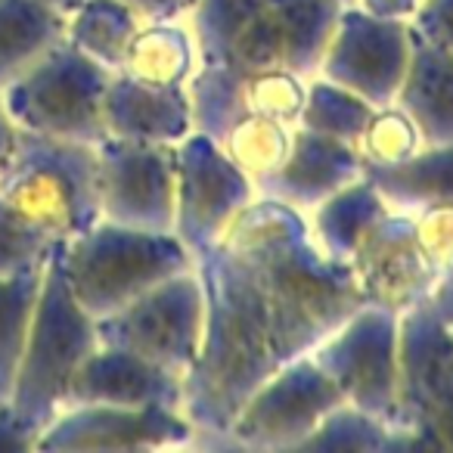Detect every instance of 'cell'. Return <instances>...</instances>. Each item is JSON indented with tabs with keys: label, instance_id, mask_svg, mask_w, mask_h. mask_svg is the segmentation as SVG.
<instances>
[{
	"label": "cell",
	"instance_id": "obj_1",
	"mask_svg": "<svg viewBox=\"0 0 453 453\" xmlns=\"http://www.w3.org/2000/svg\"><path fill=\"white\" fill-rule=\"evenodd\" d=\"M220 246L280 366L311 354L364 304L351 267L329 261L311 240L308 218L271 196L242 208Z\"/></svg>",
	"mask_w": 453,
	"mask_h": 453
},
{
	"label": "cell",
	"instance_id": "obj_2",
	"mask_svg": "<svg viewBox=\"0 0 453 453\" xmlns=\"http://www.w3.org/2000/svg\"><path fill=\"white\" fill-rule=\"evenodd\" d=\"M196 273L205 320L199 351L183 376L180 410L199 432V444H218L242 403L280 364L220 242L196 255Z\"/></svg>",
	"mask_w": 453,
	"mask_h": 453
},
{
	"label": "cell",
	"instance_id": "obj_3",
	"mask_svg": "<svg viewBox=\"0 0 453 453\" xmlns=\"http://www.w3.org/2000/svg\"><path fill=\"white\" fill-rule=\"evenodd\" d=\"M0 199L47 242H65L90 230L103 218L96 143H72L16 127L13 158L0 177Z\"/></svg>",
	"mask_w": 453,
	"mask_h": 453
},
{
	"label": "cell",
	"instance_id": "obj_4",
	"mask_svg": "<svg viewBox=\"0 0 453 453\" xmlns=\"http://www.w3.org/2000/svg\"><path fill=\"white\" fill-rule=\"evenodd\" d=\"M96 345V320L72 296L59 265V242H53L44 258L38 304L7 397L13 413L35 434L63 410L65 385Z\"/></svg>",
	"mask_w": 453,
	"mask_h": 453
},
{
	"label": "cell",
	"instance_id": "obj_5",
	"mask_svg": "<svg viewBox=\"0 0 453 453\" xmlns=\"http://www.w3.org/2000/svg\"><path fill=\"white\" fill-rule=\"evenodd\" d=\"M59 265L75 302L100 320L162 280L193 271L196 258L177 234H152L100 218L90 230L59 242Z\"/></svg>",
	"mask_w": 453,
	"mask_h": 453
},
{
	"label": "cell",
	"instance_id": "obj_6",
	"mask_svg": "<svg viewBox=\"0 0 453 453\" xmlns=\"http://www.w3.org/2000/svg\"><path fill=\"white\" fill-rule=\"evenodd\" d=\"M112 72L59 41L22 78L0 90V103L19 131L72 143H100L103 96Z\"/></svg>",
	"mask_w": 453,
	"mask_h": 453
},
{
	"label": "cell",
	"instance_id": "obj_7",
	"mask_svg": "<svg viewBox=\"0 0 453 453\" xmlns=\"http://www.w3.org/2000/svg\"><path fill=\"white\" fill-rule=\"evenodd\" d=\"M397 432L407 450H453V342L428 302L397 317Z\"/></svg>",
	"mask_w": 453,
	"mask_h": 453
},
{
	"label": "cell",
	"instance_id": "obj_8",
	"mask_svg": "<svg viewBox=\"0 0 453 453\" xmlns=\"http://www.w3.org/2000/svg\"><path fill=\"white\" fill-rule=\"evenodd\" d=\"M205 296L199 273L183 271L96 320L103 345H115L174 376H187L202 342Z\"/></svg>",
	"mask_w": 453,
	"mask_h": 453
},
{
	"label": "cell",
	"instance_id": "obj_9",
	"mask_svg": "<svg viewBox=\"0 0 453 453\" xmlns=\"http://www.w3.org/2000/svg\"><path fill=\"white\" fill-rule=\"evenodd\" d=\"M342 403V391L311 354L277 366L252 391L214 447L236 450H298L323 416Z\"/></svg>",
	"mask_w": 453,
	"mask_h": 453
},
{
	"label": "cell",
	"instance_id": "obj_10",
	"mask_svg": "<svg viewBox=\"0 0 453 453\" xmlns=\"http://www.w3.org/2000/svg\"><path fill=\"white\" fill-rule=\"evenodd\" d=\"M342 401L397 432V314L360 304L311 351Z\"/></svg>",
	"mask_w": 453,
	"mask_h": 453
},
{
	"label": "cell",
	"instance_id": "obj_11",
	"mask_svg": "<svg viewBox=\"0 0 453 453\" xmlns=\"http://www.w3.org/2000/svg\"><path fill=\"white\" fill-rule=\"evenodd\" d=\"M174 234L189 255L214 249L240 211L258 199V187L242 174L218 140L193 131L174 146Z\"/></svg>",
	"mask_w": 453,
	"mask_h": 453
},
{
	"label": "cell",
	"instance_id": "obj_12",
	"mask_svg": "<svg viewBox=\"0 0 453 453\" xmlns=\"http://www.w3.org/2000/svg\"><path fill=\"white\" fill-rule=\"evenodd\" d=\"M199 432L171 407H63L38 432L41 453H106V450H177L196 447Z\"/></svg>",
	"mask_w": 453,
	"mask_h": 453
},
{
	"label": "cell",
	"instance_id": "obj_13",
	"mask_svg": "<svg viewBox=\"0 0 453 453\" xmlns=\"http://www.w3.org/2000/svg\"><path fill=\"white\" fill-rule=\"evenodd\" d=\"M96 183L103 220L174 234V146L103 137L96 143Z\"/></svg>",
	"mask_w": 453,
	"mask_h": 453
},
{
	"label": "cell",
	"instance_id": "obj_14",
	"mask_svg": "<svg viewBox=\"0 0 453 453\" xmlns=\"http://www.w3.org/2000/svg\"><path fill=\"white\" fill-rule=\"evenodd\" d=\"M410 63V22L342 7L317 75L354 90L372 109L391 106Z\"/></svg>",
	"mask_w": 453,
	"mask_h": 453
},
{
	"label": "cell",
	"instance_id": "obj_15",
	"mask_svg": "<svg viewBox=\"0 0 453 453\" xmlns=\"http://www.w3.org/2000/svg\"><path fill=\"white\" fill-rule=\"evenodd\" d=\"M183 19L199 65H224L240 75L283 69L280 0H193Z\"/></svg>",
	"mask_w": 453,
	"mask_h": 453
},
{
	"label": "cell",
	"instance_id": "obj_16",
	"mask_svg": "<svg viewBox=\"0 0 453 453\" xmlns=\"http://www.w3.org/2000/svg\"><path fill=\"white\" fill-rule=\"evenodd\" d=\"M348 267L364 304L385 308L397 317L413 304L428 302L441 280L416 246L413 218L391 208L366 230Z\"/></svg>",
	"mask_w": 453,
	"mask_h": 453
},
{
	"label": "cell",
	"instance_id": "obj_17",
	"mask_svg": "<svg viewBox=\"0 0 453 453\" xmlns=\"http://www.w3.org/2000/svg\"><path fill=\"white\" fill-rule=\"evenodd\" d=\"M171 407L180 410L183 379L115 345H96L69 379L63 407Z\"/></svg>",
	"mask_w": 453,
	"mask_h": 453
},
{
	"label": "cell",
	"instance_id": "obj_18",
	"mask_svg": "<svg viewBox=\"0 0 453 453\" xmlns=\"http://www.w3.org/2000/svg\"><path fill=\"white\" fill-rule=\"evenodd\" d=\"M360 177H364V158H360L357 146L304 131V127H292L286 158L273 174H267L255 187H258V196H271V199L286 202L296 211L308 214L323 199H329Z\"/></svg>",
	"mask_w": 453,
	"mask_h": 453
},
{
	"label": "cell",
	"instance_id": "obj_19",
	"mask_svg": "<svg viewBox=\"0 0 453 453\" xmlns=\"http://www.w3.org/2000/svg\"><path fill=\"white\" fill-rule=\"evenodd\" d=\"M103 127H106V137L115 140L177 146L187 134H193L187 84L156 88L125 72H112L103 96Z\"/></svg>",
	"mask_w": 453,
	"mask_h": 453
},
{
	"label": "cell",
	"instance_id": "obj_20",
	"mask_svg": "<svg viewBox=\"0 0 453 453\" xmlns=\"http://www.w3.org/2000/svg\"><path fill=\"white\" fill-rule=\"evenodd\" d=\"M395 106L413 119L422 143H453V53L410 32V63Z\"/></svg>",
	"mask_w": 453,
	"mask_h": 453
},
{
	"label": "cell",
	"instance_id": "obj_21",
	"mask_svg": "<svg viewBox=\"0 0 453 453\" xmlns=\"http://www.w3.org/2000/svg\"><path fill=\"white\" fill-rule=\"evenodd\" d=\"M391 211L416 214L453 202V143H426L397 165H364Z\"/></svg>",
	"mask_w": 453,
	"mask_h": 453
},
{
	"label": "cell",
	"instance_id": "obj_22",
	"mask_svg": "<svg viewBox=\"0 0 453 453\" xmlns=\"http://www.w3.org/2000/svg\"><path fill=\"white\" fill-rule=\"evenodd\" d=\"M385 211H388V205L379 196V189L366 177H360V180L342 187L339 193H333L329 199H323L317 208H311L304 218H308L314 246L335 265H348L354 249L366 236V230Z\"/></svg>",
	"mask_w": 453,
	"mask_h": 453
},
{
	"label": "cell",
	"instance_id": "obj_23",
	"mask_svg": "<svg viewBox=\"0 0 453 453\" xmlns=\"http://www.w3.org/2000/svg\"><path fill=\"white\" fill-rule=\"evenodd\" d=\"M199 65L187 19H150L137 28L119 72L156 88H183Z\"/></svg>",
	"mask_w": 453,
	"mask_h": 453
},
{
	"label": "cell",
	"instance_id": "obj_24",
	"mask_svg": "<svg viewBox=\"0 0 453 453\" xmlns=\"http://www.w3.org/2000/svg\"><path fill=\"white\" fill-rule=\"evenodd\" d=\"M65 38V16L44 0H0V90Z\"/></svg>",
	"mask_w": 453,
	"mask_h": 453
},
{
	"label": "cell",
	"instance_id": "obj_25",
	"mask_svg": "<svg viewBox=\"0 0 453 453\" xmlns=\"http://www.w3.org/2000/svg\"><path fill=\"white\" fill-rule=\"evenodd\" d=\"M140 26L143 19L125 0H81L72 13H65L63 41L106 72H119Z\"/></svg>",
	"mask_w": 453,
	"mask_h": 453
},
{
	"label": "cell",
	"instance_id": "obj_26",
	"mask_svg": "<svg viewBox=\"0 0 453 453\" xmlns=\"http://www.w3.org/2000/svg\"><path fill=\"white\" fill-rule=\"evenodd\" d=\"M339 0H280L283 22V69L302 78H314L323 50L339 22Z\"/></svg>",
	"mask_w": 453,
	"mask_h": 453
},
{
	"label": "cell",
	"instance_id": "obj_27",
	"mask_svg": "<svg viewBox=\"0 0 453 453\" xmlns=\"http://www.w3.org/2000/svg\"><path fill=\"white\" fill-rule=\"evenodd\" d=\"M41 271H44V261L28 271L0 277V403H7L10 388H13L28 323H32L35 304H38Z\"/></svg>",
	"mask_w": 453,
	"mask_h": 453
},
{
	"label": "cell",
	"instance_id": "obj_28",
	"mask_svg": "<svg viewBox=\"0 0 453 453\" xmlns=\"http://www.w3.org/2000/svg\"><path fill=\"white\" fill-rule=\"evenodd\" d=\"M370 115H372V106L364 96L342 88V84H333V81H326V78L314 75V78H308L304 106H302V112H298L296 127L342 140V143H348V146H357Z\"/></svg>",
	"mask_w": 453,
	"mask_h": 453
},
{
	"label": "cell",
	"instance_id": "obj_29",
	"mask_svg": "<svg viewBox=\"0 0 453 453\" xmlns=\"http://www.w3.org/2000/svg\"><path fill=\"white\" fill-rule=\"evenodd\" d=\"M289 140H292L289 125L273 121L258 112H242L234 125L226 127L218 143L242 174H249L258 183L280 168V162L289 152Z\"/></svg>",
	"mask_w": 453,
	"mask_h": 453
},
{
	"label": "cell",
	"instance_id": "obj_30",
	"mask_svg": "<svg viewBox=\"0 0 453 453\" xmlns=\"http://www.w3.org/2000/svg\"><path fill=\"white\" fill-rule=\"evenodd\" d=\"M193 131L220 140L224 131L246 112L242 106V75L224 65H196L187 81Z\"/></svg>",
	"mask_w": 453,
	"mask_h": 453
},
{
	"label": "cell",
	"instance_id": "obj_31",
	"mask_svg": "<svg viewBox=\"0 0 453 453\" xmlns=\"http://www.w3.org/2000/svg\"><path fill=\"white\" fill-rule=\"evenodd\" d=\"M298 450H364V453H382V450H407L401 432H391L385 422L364 410L351 407L342 401L333 407L317 432L304 441Z\"/></svg>",
	"mask_w": 453,
	"mask_h": 453
},
{
	"label": "cell",
	"instance_id": "obj_32",
	"mask_svg": "<svg viewBox=\"0 0 453 453\" xmlns=\"http://www.w3.org/2000/svg\"><path fill=\"white\" fill-rule=\"evenodd\" d=\"M304 90H308V78L289 69L249 72L242 75V106L246 112L267 115V119L296 127L298 112L304 106Z\"/></svg>",
	"mask_w": 453,
	"mask_h": 453
},
{
	"label": "cell",
	"instance_id": "obj_33",
	"mask_svg": "<svg viewBox=\"0 0 453 453\" xmlns=\"http://www.w3.org/2000/svg\"><path fill=\"white\" fill-rule=\"evenodd\" d=\"M419 146H426L419 137V127L401 106L391 103V106L372 109L370 121L360 134L357 152L364 165H397L413 156Z\"/></svg>",
	"mask_w": 453,
	"mask_h": 453
},
{
	"label": "cell",
	"instance_id": "obj_34",
	"mask_svg": "<svg viewBox=\"0 0 453 453\" xmlns=\"http://www.w3.org/2000/svg\"><path fill=\"white\" fill-rule=\"evenodd\" d=\"M53 242H47L41 234H35L32 226L0 199V277L38 267L47 258Z\"/></svg>",
	"mask_w": 453,
	"mask_h": 453
},
{
	"label": "cell",
	"instance_id": "obj_35",
	"mask_svg": "<svg viewBox=\"0 0 453 453\" xmlns=\"http://www.w3.org/2000/svg\"><path fill=\"white\" fill-rule=\"evenodd\" d=\"M413 218V236L419 252L432 265L438 277L453 271V202L450 205H432L410 214Z\"/></svg>",
	"mask_w": 453,
	"mask_h": 453
},
{
	"label": "cell",
	"instance_id": "obj_36",
	"mask_svg": "<svg viewBox=\"0 0 453 453\" xmlns=\"http://www.w3.org/2000/svg\"><path fill=\"white\" fill-rule=\"evenodd\" d=\"M410 32L453 53V0H422L410 19Z\"/></svg>",
	"mask_w": 453,
	"mask_h": 453
},
{
	"label": "cell",
	"instance_id": "obj_37",
	"mask_svg": "<svg viewBox=\"0 0 453 453\" xmlns=\"http://www.w3.org/2000/svg\"><path fill=\"white\" fill-rule=\"evenodd\" d=\"M38 434L13 413L10 403H0V453H28L35 450Z\"/></svg>",
	"mask_w": 453,
	"mask_h": 453
},
{
	"label": "cell",
	"instance_id": "obj_38",
	"mask_svg": "<svg viewBox=\"0 0 453 453\" xmlns=\"http://www.w3.org/2000/svg\"><path fill=\"white\" fill-rule=\"evenodd\" d=\"M127 7L143 22L150 19H183L193 7V0H125Z\"/></svg>",
	"mask_w": 453,
	"mask_h": 453
},
{
	"label": "cell",
	"instance_id": "obj_39",
	"mask_svg": "<svg viewBox=\"0 0 453 453\" xmlns=\"http://www.w3.org/2000/svg\"><path fill=\"white\" fill-rule=\"evenodd\" d=\"M422 0H357L354 7L366 10L372 16H382V19H401V22H410L413 13L419 10Z\"/></svg>",
	"mask_w": 453,
	"mask_h": 453
},
{
	"label": "cell",
	"instance_id": "obj_40",
	"mask_svg": "<svg viewBox=\"0 0 453 453\" xmlns=\"http://www.w3.org/2000/svg\"><path fill=\"white\" fill-rule=\"evenodd\" d=\"M428 304H432L434 317H438L441 326L447 329V335H450V342H453V271L438 280L434 292L428 296Z\"/></svg>",
	"mask_w": 453,
	"mask_h": 453
},
{
	"label": "cell",
	"instance_id": "obj_41",
	"mask_svg": "<svg viewBox=\"0 0 453 453\" xmlns=\"http://www.w3.org/2000/svg\"><path fill=\"white\" fill-rule=\"evenodd\" d=\"M13 146H16V125L10 121L7 109L0 103V177L7 171L10 158H13Z\"/></svg>",
	"mask_w": 453,
	"mask_h": 453
},
{
	"label": "cell",
	"instance_id": "obj_42",
	"mask_svg": "<svg viewBox=\"0 0 453 453\" xmlns=\"http://www.w3.org/2000/svg\"><path fill=\"white\" fill-rule=\"evenodd\" d=\"M44 4H50L53 10H59V13H72V10L78 7V4H81V0H44Z\"/></svg>",
	"mask_w": 453,
	"mask_h": 453
},
{
	"label": "cell",
	"instance_id": "obj_43",
	"mask_svg": "<svg viewBox=\"0 0 453 453\" xmlns=\"http://www.w3.org/2000/svg\"><path fill=\"white\" fill-rule=\"evenodd\" d=\"M342 7H354V4H357V0H339Z\"/></svg>",
	"mask_w": 453,
	"mask_h": 453
}]
</instances>
